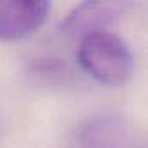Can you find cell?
<instances>
[{
    "mask_svg": "<svg viewBox=\"0 0 148 148\" xmlns=\"http://www.w3.org/2000/svg\"><path fill=\"white\" fill-rule=\"evenodd\" d=\"M77 61L91 79L108 87L124 86L134 71L129 45L110 32L84 35L77 47Z\"/></svg>",
    "mask_w": 148,
    "mask_h": 148,
    "instance_id": "obj_1",
    "label": "cell"
},
{
    "mask_svg": "<svg viewBox=\"0 0 148 148\" xmlns=\"http://www.w3.org/2000/svg\"><path fill=\"white\" fill-rule=\"evenodd\" d=\"M51 4L44 0H0V40L14 42L35 33L47 19Z\"/></svg>",
    "mask_w": 148,
    "mask_h": 148,
    "instance_id": "obj_2",
    "label": "cell"
},
{
    "mask_svg": "<svg viewBox=\"0 0 148 148\" xmlns=\"http://www.w3.org/2000/svg\"><path fill=\"white\" fill-rule=\"evenodd\" d=\"M32 71L35 75H38L40 79H45V80H51V82H58V80L68 77L66 64H63L59 59H49V58L35 61Z\"/></svg>",
    "mask_w": 148,
    "mask_h": 148,
    "instance_id": "obj_4",
    "label": "cell"
},
{
    "mask_svg": "<svg viewBox=\"0 0 148 148\" xmlns=\"http://www.w3.org/2000/svg\"><path fill=\"white\" fill-rule=\"evenodd\" d=\"M127 9L125 2H84L71 9L61 21L59 30L68 37H84L96 32H108L120 21Z\"/></svg>",
    "mask_w": 148,
    "mask_h": 148,
    "instance_id": "obj_3",
    "label": "cell"
}]
</instances>
